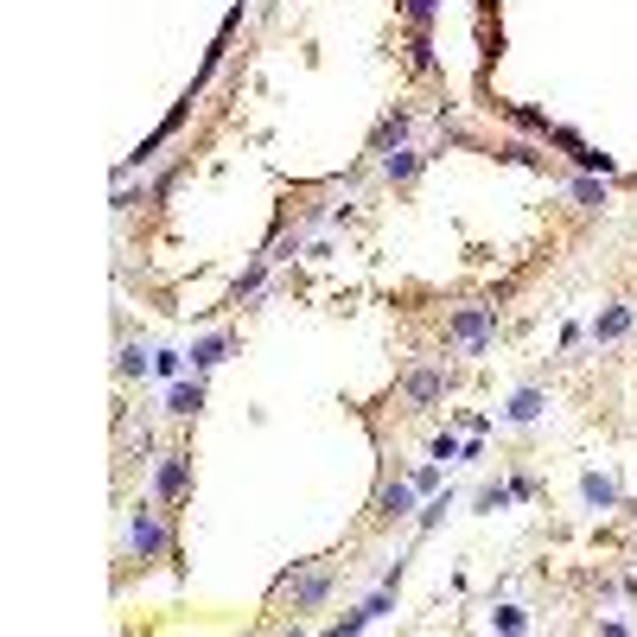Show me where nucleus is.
<instances>
[{
    "label": "nucleus",
    "mask_w": 637,
    "mask_h": 637,
    "mask_svg": "<svg viewBox=\"0 0 637 637\" xmlns=\"http://www.w3.org/2000/svg\"><path fill=\"white\" fill-rule=\"evenodd\" d=\"M332 580H338V561L294 567V574H281V580H274V606H294V618H306V612H319V606H325Z\"/></svg>",
    "instance_id": "f257e3e1"
},
{
    "label": "nucleus",
    "mask_w": 637,
    "mask_h": 637,
    "mask_svg": "<svg viewBox=\"0 0 637 637\" xmlns=\"http://www.w3.org/2000/svg\"><path fill=\"white\" fill-rule=\"evenodd\" d=\"M166 542H172L166 504H160V497H153V504H134V516H128V548H134V561H160Z\"/></svg>",
    "instance_id": "f03ea898"
},
{
    "label": "nucleus",
    "mask_w": 637,
    "mask_h": 637,
    "mask_svg": "<svg viewBox=\"0 0 637 637\" xmlns=\"http://www.w3.org/2000/svg\"><path fill=\"white\" fill-rule=\"evenodd\" d=\"M446 338L466 344L472 357H491V338H497V306H459L453 319H446Z\"/></svg>",
    "instance_id": "7ed1b4c3"
},
{
    "label": "nucleus",
    "mask_w": 637,
    "mask_h": 637,
    "mask_svg": "<svg viewBox=\"0 0 637 637\" xmlns=\"http://www.w3.org/2000/svg\"><path fill=\"white\" fill-rule=\"evenodd\" d=\"M446 389H453V370H440V364H415V370H402V402H408V408H434Z\"/></svg>",
    "instance_id": "20e7f679"
},
{
    "label": "nucleus",
    "mask_w": 637,
    "mask_h": 637,
    "mask_svg": "<svg viewBox=\"0 0 637 637\" xmlns=\"http://www.w3.org/2000/svg\"><path fill=\"white\" fill-rule=\"evenodd\" d=\"M185 491H192V459L185 453H160V472H153V497H160L166 510L185 504Z\"/></svg>",
    "instance_id": "39448f33"
},
{
    "label": "nucleus",
    "mask_w": 637,
    "mask_h": 637,
    "mask_svg": "<svg viewBox=\"0 0 637 637\" xmlns=\"http://www.w3.org/2000/svg\"><path fill=\"white\" fill-rule=\"evenodd\" d=\"M395 587H402V561H395L389 574H383V587H376V593H370V599H364V606H357V612H344L332 631H364V625H376V618H383V612L395 606Z\"/></svg>",
    "instance_id": "423d86ee"
},
{
    "label": "nucleus",
    "mask_w": 637,
    "mask_h": 637,
    "mask_svg": "<svg viewBox=\"0 0 637 637\" xmlns=\"http://www.w3.org/2000/svg\"><path fill=\"white\" fill-rule=\"evenodd\" d=\"M415 478H389V485L383 491H376V523H402V516L408 510H415Z\"/></svg>",
    "instance_id": "0eeeda50"
},
{
    "label": "nucleus",
    "mask_w": 637,
    "mask_h": 637,
    "mask_svg": "<svg viewBox=\"0 0 637 637\" xmlns=\"http://www.w3.org/2000/svg\"><path fill=\"white\" fill-rule=\"evenodd\" d=\"M408 128H415V115H408V109H389L383 122L370 128V153H376V160H383V153H395V147H408Z\"/></svg>",
    "instance_id": "6e6552de"
},
{
    "label": "nucleus",
    "mask_w": 637,
    "mask_h": 637,
    "mask_svg": "<svg viewBox=\"0 0 637 637\" xmlns=\"http://www.w3.org/2000/svg\"><path fill=\"white\" fill-rule=\"evenodd\" d=\"M631 325H637V306H631V300H618V306H606V313L587 325V338H593V344H618V338L631 332Z\"/></svg>",
    "instance_id": "1a4fd4ad"
},
{
    "label": "nucleus",
    "mask_w": 637,
    "mask_h": 637,
    "mask_svg": "<svg viewBox=\"0 0 637 637\" xmlns=\"http://www.w3.org/2000/svg\"><path fill=\"white\" fill-rule=\"evenodd\" d=\"M427 160H434V153H415V147H395V153H383V160H376V166H383V179H389V185H415Z\"/></svg>",
    "instance_id": "9d476101"
},
{
    "label": "nucleus",
    "mask_w": 637,
    "mask_h": 637,
    "mask_svg": "<svg viewBox=\"0 0 637 637\" xmlns=\"http://www.w3.org/2000/svg\"><path fill=\"white\" fill-rule=\"evenodd\" d=\"M230 344H236V332H230V325H223V332H211V338H198L192 351H185V364H192V370L204 376V370H217L223 357H230Z\"/></svg>",
    "instance_id": "9b49d317"
},
{
    "label": "nucleus",
    "mask_w": 637,
    "mask_h": 637,
    "mask_svg": "<svg viewBox=\"0 0 637 637\" xmlns=\"http://www.w3.org/2000/svg\"><path fill=\"white\" fill-rule=\"evenodd\" d=\"M268 268H274V255L262 249V255H255V262H249V268L230 281V306H243V300H255V294H262V287H268Z\"/></svg>",
    "instance_id": "f8f14e48"
},
{
    "label": "nucleus",
    "mask_w": 637,
    "mask_h": 637,
    "mask_svg": "<svg viewBox=\"0 0 637 637\" xmlns=\"http://www.w3.org/2000/svg\"><path fill=\"white\" fill-rule=\"evenodd\" d=\"M542 408H548V395H542L536 383H523V389L504 402V421H510V427H529V421H542Z\"/></svg>",
    "instance_id": "ddd939ff"
},
{
    "label": "nucleus",
    "mask_w": 637,
    "mask_h": 637,
    "mask_svg": "<svg viewBox=\"0 0 637 637\" xmlns=\"http://www.w3.org/2000/svg\"><path fill=\"white\" fill-rule=\"evenodd\" d=\"M567 198H574L587 217H599V211H606V185H599V172H574V179H567Z\"/></svg>",
    "instance_id": "4468645a"
},
{
    "label": "nucleus",
    "mask_w": 637,
    "mask_h": 637,
    "mask_svg": "<svg viewBox=\"0 0 637 637\" xmlns=\"http://www.w3.org/2000/svg\"><path fill=\"white\" fill-rule=\"evenodd\" d=\"M204 408V376H192V383H172V395H166V415L172 421H192Z\"/></svg>",
    "instance_id": "2eb2a0df"
},
{
    "label": "nucleus",
    "mask_w": 637,
    "mask_h": 637,
    "mask_svg": "<svg viewBox=\"0 0 637 637\" xmlns=\"http://www.w3.org/2000/svg\"><path fill=\"white\" fill-rule=\"evenodd\" d=\"M580 497H587V510H625V497H618V485L606 472H587L580 478Z\"/></svg>",
    "instance_id": "dca6fc26"
},
{
    "label": "nucleus",
    "mask_w": 637,
    "mask_h": 637,
    "mask_svg": "<svg viewBox=\"0 0 637 637\" xmlns=\"http://www.w3.org/2000/svg\"><path fill=\"white\" fill-rule=\"evenodd\" d=\"M395 13L408 20V32H434V13H440V0H395Z\"/></svg>",
    "instance_id": "f3484780"
},
{
    "label": "nucleus",
    "mask_w": 637,
    "mask_h": 637,
    "mask_svg": "<svg viewBox=\"0 0 637 637\" xmlns=\"http://www.w3.org/2000/svg\"><path fill=\"white\" fill-rule=\"evenodd\" d=\"M408 71H434V39H427V32H408Z\"/></svg>",
    "instance_id": "a211bd4d"
},
{
    "label": "nucleus",
    "mask_w": 637,
    "mask_h": 637,
    "mask_svg": "<svg viewBox=\"0 0 637 637\" xmlns=\"http://www.w3.org/2000/svg\"><path fill=\"white\" fill-rule=\"evenodd\" d=\"M504 504H516L510 485H478V497H472V510H478V516H491V510H504Z\"/></svg>",
    "instance_id": "6ab92c4d"
},
{
    "label": "nucleus",
    "mask_w": 637,
    "mask_h": 637,
    "mask_svg": "<svg viewBox=\"0 0 637 637\" xmlns=\"http://www.w3.org/2000/svg\"><path fill=\"white\" fill-rule=\"evenodd\" d=\"M115 370H122V376H141V370H147V351H141V344H122V357H115Z\"/></svg>",
    "instance_id": "aec40b11"
},
{
    "label": "nucleus",
    "mask_w": 637,
    "mask_h": 637,
    "mask_svg": "<svg viewBox=\"0 0 637 637\" xmlns=\"http://www.w3.org/2000/svg\"><path fill=\"white\" fill-rule=\"evenodd\" d=\"M427 459H440V466H446V459H466V446H459L453 434H434V446H427Z\"/></svg>",
    "instance_id": "412c9836"
},
{
    "label": "nucleus",
    "mask_w": 637,
    "mask_h": 637,
    "mask_svg": "<svg viewBox=\"0 0 637 637\" xmlns=\"http://www.w3.org/2000/svg\"><path fill=\"white\" fill-rule=\"evenodd\" d=\"M446 510H453V491H440V497H427V504H421V529H434L440 523V516Z\"/></svg>",
    "instance_id": "4be33fe9"
},
{
    "label": "nucleus",
    "mask_w": 637,
    "mask_h": 637,
    "mask_svg": "<svg viewBox=\"0 0 637 637\" xmlns=\"http://www.w3.org/2000/svg\"><path fill=\"white\" fill-rule=\"evenodd\" d=\"M497 153H504V160H516V166H548V160H542V153L529 147V141H510V147H497Z\"/></svg>",
    "instance_id": "5701e85b"
},
{
    "label": "nucleus",
    "mask_w": 637,
    "mask_h": 637,
    "mask_svg": "<svg viewBox=\"0 0 637 637\" xmlns=\"http://www.w3.org/2000/svg\"><path fill=\"white\" fill-rule=\"evenodd\" d=\"M523 625H529L523 606H497V612H491V631H523Z\"/></svg>",
    "instance_id": "b1692460"
},
{
    "label": "nucleus",
    "mask_w": 637,
    "mask_h": 637,
    "mask_svg": "<svg viewBox=\"0 0 637 637\" xmlns=\"http://www.w3.org/2000/svg\"><path fill=\"white\" fill-rule=\"evenodd\" d=\"M408 478H415V491H421V497H434V485H440V459H434V466H415Z\"/></svg>",
    "instance_id": "393cba45"
},
{
    "label": "nucleus",
    "mask_w": 637,
    "mask_h": 637,
    "mask_svg": "<svg viewBox=\"0 0 637 637\" xmlns=\"http://www.w3.org/2000/svg\"><path fill=\"white\" fill-rule=\"evenodd\" d=\"M153 370H160V376H172V383H179V370H185V357H179V351H160V357H153Z\"/></svg>",
    "instance_id": "a878e982"
},
{
    "label": "nucleus",
    "mask_w": 637,
    "mask_h": 637,
    "mask_svg": "<svg viewBox=\"0 0 637 637\" xmlns=\"http://www.w3.org/2000/svg\"><path fill=\"white\" fill-rule=\"evenodd\" d=\"M510 497H516V504H529V497H536V478L516 472V478H510Z\"/></svg>",
    "instance_id": "bb28decb"
},
{
    "label": "nucleus",
    "mask_w": 637,
    "mask_h": 637,
    "mask_svg": "<svg viewBox=\"0 0 637 637\" xmlns=\"http://www.w3.org/2000/svg\"><path fill=\"white\" fill-rule=\"evenodd\" d=\"M491 13H497V0H478V20H485V26H491Z\"/></svg>",
    "instance_id": "cd10ccee"
}]
</instances>
